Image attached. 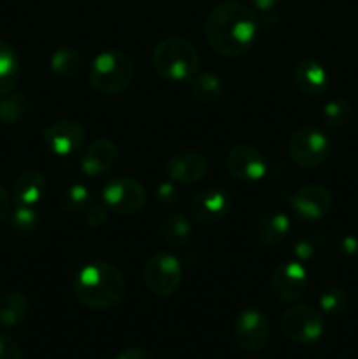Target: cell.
Instances as JSON below:
<instances>
[{
    "instance_id": "6da1fadb",
    "label": "cell",
    "mask_w": 358,
    "mask_h": 359,
    "mask_svg": "<svg viewBox=\"0 0 358 359\" xmlns=\"http://www.w3.org/2000/svg\"><path fill=\"white\" fill-rule=\"evenodd\" d=\"M258 25L251 7L239 0H223L207 14L204 35L214 53L235 58L253 48L258 37Z\"/></svg>"
},
{
    "instance_id": "7a4b0ae2",
    "label": "cell",
    "mask_w": 358,
    "mask_h": 359,
    "mask_svg": "<svg viewBox=\"0 0 358 359\" xmlns=\"http://www.w3.org/2000/svg\"><path fill=\"white\" fill-rule=\"evenodd\" d=\"M74 294L91 311L118 307L126 294V280L112 263L95 259L86 263L74 279Z\"/></svg>"
},
{
    "instance_id": "3957f363",
    "label": "cell",
    "mask_w": 358,
    "mask_h": 359,
    "mask_svg": "<svg viewBox=\"0 0 358 359\" xmlns=\"http://www.w3.org/2000/svg\"><path fill=\"white\" fill-rule=\"evenodd\" d=\"M157 74L172 83L192 81L200 69V53L185 37H167L157 44L151 55Z\"/></svg>"
},
{
    "instance_id": "277c9868",
    "label": "cell",
    "mask_w": 358,
    "mask_h": 359,
    "mask_svg": "<svg viewBox=\"0 0 358 359\" xmlns=\"http://www.w3.org/2000/svg\"><path fill=\"white\" fill-rule=\"evenodd\" d=\"M135 67L132 58L121 49H105L98 53L88 70V83L97 93L114 97L132 84Z\"/></svg>"
},
{
    "instance_id": "5b68a950",
    "label": "cell",
    "mask_w": 358,
    "mask_h": 359,
    "mask_svg": "<svg viewBox=\"0 0 358 359\" xmlns=\"http://www.w3.org/2000/svg\"><path fill=\"white\" fill-rule=\"evenodd\" d=\"M102 202L109 212L119 216H135L144 210L147 203V191L137 179L130 175L114 177L104 186Z\"/></svg>"
},
{
    "instance_id": "8992f818",
    "label": "cell",
    "mask_w": 358,
    "mask_h": 359,
    "mask_svg": "<svg viewBox=\"0 0 358 359\" xmlns=\"http://www.w3.org/2000/svg\"><path fill=\"white\" fill-rule=\"evenodd\" d=\"M288 153L297 167L311 170L325 163L330 154V140L316 126H302L291 133L288 140Z\"/></svg>"
},
{
    "instance_id": "52a82bcc",
    "label": "cell",
    "mask_w": 358,
    "mask_h": 359,
    "mask_svg": "<svg viewBox=\"0 0 358 359\" xmlns=\"http://www.w3.org/2000/svg\"><path fill=\"white\" fill-rule=\"evenodd\" d=\"M281 330L288 340L300 346L318 342L325 332V321L316 309L309 305H291L281 316Z\"/></svg>"
},
{
    "instance_id": "ba28073f",
    "label": "cell",
    "mask_w": 358,
    "mask_h": 359,
    "mask_svg": "<svg viewBox=\"0 0 358 359\" xmlns=\"http://www.w3.org/2000/svg\"><path fill=\"white\" fill-rule=\"evenodd\" d=\"M183 269L179 259L171 252H154L144 265V283L157 297H171L179 290Z\"/></svg>"
},
{
    "instance_id": "9c48e42d",
    "label": "cell",
    "mask_w": 358,
    "mask_h": 359,
    "mask_svg": "<svg viewBox=\"0 0 358 359\" xmlns=\"http://www.w3.org/2000/svg\"><path fill=\"white\" fill-rule=\"evenodd\" d=\"M270 328L265 314L258 309H242L234 319V340L244 353L256 354L269 344Z\"/></svg>"
},
{
    "instance_id": "30bf717a",
    "label": "cell",
    "mask_w": 358,
    "mask_h": 359,
    "mask_svg": "<svg viewBox=\"0 0 358 359\" xmlns=\"http://www.w3.org/2000/svg\"><path fill=\"white\" fill-rule=\"evenodd\" d=\"M295 216L305 223L325 219L333 207L332 193L319 184H309L297 189L290 198Z\"/></svg>"
},
{
    "instance_id": "8fae6325",
    "label": "cell",
    "mask_w": 358,
    "mask_h": 359,
    "mask_svg": "<svg viewBox=\"0 0 358 359\" xmlns=\"http://www.w3.org/2000/svg\"><path fill=\"white\" fill-rule=\"evenodd\" d=\"M227 170L242 182H258L269 172L265 156L249 144H237L227 154Z\"/></svg>"
},
{
    "instance_id": "7c38bea8",
    "label": "cell",
    "mask_w": 358,
    "mask_h": 359,
    "mask_svg": "<svg viewBox=\"0 0 358 359\" xmlns=\"http://www.w3.org/2000/svg\"><path fill=\"white\" fill-rule=\"evenodd\" d=\"M307 284V270L297 259L277 265L270 277V290L283 304H291L304 297Z\"/></svg>"
},
{
    "instance_id": "4fadbf2b",
    "label": "cell",
    "mask_w": 358,
    "mask_h": 359,
    "mask_svg": "<svg viewBox=\"0 0 358 359\" xmlns=\"http://www.w3.org/2000/svg\"><path fill=\"white\" fill-rule=\"evenodd\" d=\"M42 137L53 154L70 156L81 149L86 139V130L76 119H58L42 130Z\"/></svg>"
},
{
    "instance_id": "5bb4252c",
    "label": "cell",
    "mask_w": 358,
    "mask_h": 359,
    "mask_svg": "<svg viewBox=\"0 0 358 359\" xmlns=\"http://www.w3.org/2000/svg\"><path fill=\"white\" fill-rule=\"evenodd\" d=\"M234 200L225 189L207 188L197 193L190 202V216L202 224H213L223 221L230 214Z\"/></svg>"
},
{
    "instance_id": "9a60e30c",
    "label": "cell",
    "mask_w": 358,
    "mask_h": 359,
    "mask_svg": "<svg viewBox=\"0 0 358 359\" xmlns=\"http://www.w3.org/2000/svg\"><path fill=\"white\" fill-rule=\"evenodd\" d=\"M165 175L175 184H195L209 170V161L202 153L193 149L178 151L165 161Z\"/></svg>"
},
{
    "instance_id": "2e32d148",
    "label": "cell",
    "mask_w": 358,
    "mask_h": 359,
    "mask_svg": "<svg viewBox=\"0 0 358 359\" xmlns=\"http://www.w3.org/2000/svg\"><path fill=\"white\" fill-rule=\"evenodd\" d=\"M119 151L112 140L95 139L81 154V172L86 177H102L118 165Z\"/></svg>"
},
{
    "instance_id": "e0dca14e",
    "label": "cell",
    "mask_w": 358,
    "mask_h": 359,
    "mask_svg": "<svg viewBox=\"0 0 358 359\" xmlns=\"http://www.w3.org/2000/svg\"><path fill=\"white\" fill-rule=\"evenodd\" d=\"M293 84L305 97H321L330 86V76L325 65L312 58H304L295 63L291 70Z\"/></svg>"
},
{
    "instance_id": "ac0fdd59",
    "label": "cell",
    "mask_w": 358,
    "mask_h": 359,
    "mask_svg": "<svg viewBox=\"0 0 358 359\" xmlns=\"http://www.w3.org/2000/svg\"><path fill=\"white\" fill-rule=\"evenodd\" d=\"M48 193V179L39 170H25L13 184V200L16 205L37 207Z\"/></svg>"
},
{
    "instance_id": "d6986e66",
    "label": "cell",
    "mask_w": 358,
    "mask_h": 359,
    "mask_svg": "<svg viewBox=\"0 0 358 359\" xmlns=\"http://www.w3.org/2000/svg\"><path fill=\"white\" fill-rule=\"evenodd\" d=\"M30 314V300L20 291H11L0 298V326L18 328Z\"/></svg>"
},
{
    "instance_id": "ffe728a7",
    "label": "cell",
    "mask_w": 358,
    "mask_h": 359,
    "mask_svg": "<svg viewBox=\"0 0 358 359\" xmlns=\"http://www.w3.org/2000/svg\"><path fill=\"white\" fill-rule=\"evenodd\" d=\"M256 231H258V238L263 245L274 248V245L281 244L290 233V217L281 210H270L260 219Z\"/></svg>"
},
{
    "instance_id": "44dd1931",
    "label": "cell",
    "mask_w": 358,
    "mask_h": 359,
    "mask_svg": "<svg viewBox=\"0 0 358 359\" xmlns=\"http://www.w3.org/2000/svg\"><path fill=\"white\" fill-rule=\"evenodd\" d=\"M49 67H51V72L55 74L60 79H76L84 69V58L76 48H70V46H63L58 48L49 58Z\"/></svg>"
},
{
    "instance_id": "7402d4cb",
    "label": "cell",
    "mask_w": 358,
    "mask_h": 359,
    "mask_svg": "<svg viewBox=\"0 0 358 359\" xmlns=\"http://www.w3.org/2000/svg\"><path fill=\"white\" fill-rule=\"evenodd\" d=\"M20 79V58L11 44L0 41V98L9 95Z\"/></svg>"
},
{
    "instance_id": "603a6c76",
    "label": "cell",
    "mask_w": 358,
    "mask_h": 359,
    "mask_svg": "<svg viewBox=\"0 0 358 359\" xmlns=\"http://www.w3.org/2000/svg\"><path fill=\"white\" fill-rule=\"evenodd\" d=\"M192 223L181 212H171L161 221V237L171 249H179L190 241Z\"/></svg>"
},
{
    "instance_id": "cb8c5ba5",
    "label": "cell",
    "mask_w": 358,
    "mask_h": 359,
    "mask_svg": "<svg viewBox=\"0 0 358 359\" xmlns=\"http://www.w3.org/2000/svg\"><path fill=\"white\" fill-rule=\"evenodd\" d=\"M192 93L197 102L211 105L223 95V83L213 72H197L192 79Z\"/></svg>"
},
{
    "instance_id": "d4e9b609",
    "label": "cell",
    "mask_w": 358,
    "mask_h": 359,
    "mask_svg": "<svg viewBox=\"0 0 358 359\" xmlns=\"http://www.w3.org/2000/svg\"><path fill=\"white\" fill-rule=\"evenodd\" d=\"M354 118V107L347 98H333L323 107V119L326 126L333 130H340L350 125Z\"/></svg>"
},
{
    "instance_id": "484cf974",
    "label": "cell",
    "mask_w": 358,
    "mask_h": 359,
    "mask_svg": "<svg viewBox=\"0 0 358 359\" xmlns=\"http://www.w3.org/2000/svg\"><path fill=\"white\" fill-rule=\"evenodd\" d=\"M91 203V193L88 186L79 184H70L69 188L63 189L60 195V209L67 214H79L90 207Z\"/></svg>"
},
{
    "instance_id": "4316f807",
    "label": "cell",
    "mask_w": 358,
    "mask_h": 359,
    "mask_svg": "<svg viewBox=\"0 0 358 359\" xmlns=\"http://www.w3.org/2000/svg\"><path fill=\"white\" fill-rule=\"evenodd\" d=\"M28 112V98L23 93H13L0 98V121L4 125H16Z\"/></svg>"
},
{
    "instance_id": "83f0119b",
    "label": "cell",
    "mask_w": 358,
    "mask_h": 359,
    "mask_svg": "<svg viewBox=\"0 0 358 359\" xmlns=\"http://www.w3.org/2000/svg\"><path fill=\"white\" fill-rule=\"evenodd\" d=\"M39 223H41V216L35 207L16 205V209L11 212V230L14 235L28 237L37 230Z\"/></svg>"
},
{
    "instance_id": "f1b7e54d",
    "label": "cell",
    "mask_w": 358,
    "mask_h": 359,
    "mask_svg": "<svg viewBox=\"0 0 358 359\" xmlns=\"http://www.w3.org/2000/svg\"><path fill=\"white\" fill-rule=\"evenodd\" d=\"M325 248V238L318 231H309V233H302L297 238L293 248V255L297 262H309V259L316 258L319 252Z\"/></svg>"
},
{
    "instance_id": "f546056e",
    "label": "cell",
    "mask_w": 358,
    "mask_h": 359,
    "mask_svg": "<svg viewBox=\"0 0 358 359\" xmlns=\"http://www.w3.org/2000/svg\"><path fill=\"white\" fill-rule=\"evenodd\" d=\"M347 291L340 286H326L319 294V309L329 316H337L347 307Z\"/></svg>"
},
{
    "instance_id": "4dcf8cb0",
    "label": "cell",
    "mask_w": 358,
    "mask_h": 359,
    "mask_svg": "<svg viewBox=\"0 0 358 359\" xmlns=\"http://www.w3.org/2000/svg\"><path fill=\"white\" fill-rule=\"evenodd\" d=\"M109 216V209L102 203H90L86 210H84V221H86L88 226L98 228L102 224H105Z\"/></svg>"
},
{
    "instance_id": "1f68e13d",
    "label": "cell",
    "mask_w": 358,
    "mask_h": 359,
    "mask_svg": "<svg viewBox=\"0 0 358 359\" xmlns=\"http://www.w3.org/2000/svg\"><path fill=\"white\" fill-rule=\"evenodd\" d=\"M178 189L171 182H161L158 184V188L154 189V200L160 207H172L175 202H178Z\"/></svg>"
},
{
    "instance_id": "d6a6232c",
    "label": "cell",
    "mask_w": 358,
    "mask_h": 359,
    "mask_svg": "<svg viewBox=\"0 0 358 359\" xmlns=\"http://www.w3.org/2000/svg\"><path fill=\"white\" fill-rule=\"evenodd\" d=\"M0 359H23L20 346L7 335H0Z\"/></svg>"
},
{
    "instance_id": "836d02e7",
    "label": "cell",
    "mask_w": 358,
    "mask_h": 359,
    "mask_svg": "<svg viewBox=\"0 0 358 359\" xmlns=\"http://www.w3.org/2000/svg\"><path fill=\"white\" fill-rule=\"evenodd\" d=\"M116 359H157V356L142 347H130V349L123 351Z\"/></svg>"
},
{
    "instance_id": "e575fe53",
    "label": "cell",
    "mask_w": 358,
    "mask_h": 359,
    "mask_svg": "<svg viewBox=\"0 0 358 359\" xmlns=\"http://www.w3.org/2000/svg\"><path fill=\"white\" fill-rule=\"evenodd\" d=\"M11 212V196L7 189L0 184V223L9 216Z\"/></svg>"
},
{
    "instance_id": "d590c367",
    "label": "cell",
    "mask_w": 358,
    "mask_h": 359,
    "mask_svg": "<svg viewBox=\"0 0 358 359\" xmlns=\"http://www.w3.org/2000/svg\"><path fill=\"white\" fill-rule=\"evenodd\" d=\"M339 249L343 255L346 256H353L358 252V241L354 237H344L343 241H340L339 244Z\"/></svg>"
},
{
    "instance_id": "8d00e7d4",
    "label": "cell",
    "mask_w": 358,
    "mask_h": 359,
    "mask_svg": "<svg viewBox=\"0 0 358 359\" xmlns=\"http://www.w3.org/2000/svg\"><path fill=\"white\" fill-rule=\"evenodd\" d=\"M249 2L253 4V7H255L256 11H260L262 14H267L276 7V4L279 2V0H249Z\"/></svg>"
}]
</instances>
